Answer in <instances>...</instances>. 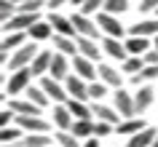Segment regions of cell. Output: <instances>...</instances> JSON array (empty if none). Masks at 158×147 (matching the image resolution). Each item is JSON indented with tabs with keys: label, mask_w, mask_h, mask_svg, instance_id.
Segmentation results:
<instances>
[{
	"label": "cell",
	"mask_w": 158,
	"mask_h": 147,
	"mask_svg": "<svg viewBox=\"0 0 158 147\" xmlns=\"http://www.w3.org/2000/svg\"><path fill=\"white\" fill-rule=\"evenodd\" d=\"M35 56H38V46L35 40L24 43L22 48H16L11 54V62H8V72H16V70H24V67H32Z\"/></svg>",
	"instance_id": "cell-1"
},
{
	"label": "cell",
	"mask_w": 158,
	"mask_h": 147,
	"mask_svg": "<svg viewBox=\"0 0 158 147\" xmlns=\"http://www.w3.org/2000/svg\"><path fill=\"white\" fill-rule=\"evenodd\" d=\"M32 67H24V70H16V72H11V78L6 80V94L11 96H16V94H27V88L32 86Z\"/></svg>",
	"instance_id": "cell-2"
},
{
	"label": "cell",
	"mask_w": 158,
	"mask_h": 147,
	"mask_svg": "<svg viewBox=\"0 0 158 147\" xmlns=\"http://www.w3.org/2000/svg\"><path fill=\"white\" fill-rule=\"evenodd\" d=\"M97 24H99V30L105 32V38H123L129 30H126L121 22H118V16H113V14H107V11H99L97 14Z\"/></svg>",
	"instance_id": "cell-3"
},
{
	"label": "cell",
	"mask_w": 158,
	"mask_h": 147,
	"mask_svg": "<svg viewBox=\"0 0 158 147\" xmlns=\"http://www.w3.org/2000/svg\"><path fill=\"white\" fill-rule=\"evenodd\" d=\"M14 123H16L24 134H48L51 131V123L46 120L43 115H16Z\"/></svg>",
	"instance_id": "cell-4"
},
{
	"label": "cell",
	"mask_w": 158,
	"mask_h": 147,
	"mask_svg": "<svg viewBox=\"0 0 158 147\" xmlns=\"http://www.w3.org/2000/svg\"><path fill=\"white\" fill-rule=\"evenodd\" d=\"M73 72L78 75V78H83L86 83H94L99 78V64L78 54V56H73Z\"/></svg>",
	"instance_id": "cell-5"
},
{
	"label": "cell",
	"mask_w": 158,
	"mask_h": 147,
	"mask_svg": "<svg viewBox=\"0 0 158 147\" xmlns=\"http://www.w3.org/2000/svg\"><path fill=\"white\" fill-rule=\"evenodd\" d=\"M40 88L46 91V94H48V99L54 102V104H67V102H70V94H67L64 83L54 80L51 75H46V78H40Z\"/></svg>",
	"instance_id": "cell-6"
},
{
	"label": "cell",
	"mask_w": 158,
	"mask_h": 147,
	"mask_svg": "<svg viewBox=\"0 0 158 147\" xmlns=\"http://www.w3.org/2000/svg\"><path fill=\"white\" fill-rule=\"evenodd\" d=\"M73 24H75V32H78V38H91V40H97V38H99V24H97V22H91V16H86V14H81V11H78V14H73Z\"/></svg>",
	"instance_id": "cell-7"
},
{
	"label": "cell",
	"mask_w": 158,
	"mask_h": 147,
	"mask_svg": "<svg viewBox=\"0 0 158 147\" xmlns=\"http://www.w3.org/2000/svg\"><path fill=\"white\" fill-rule=\"evenodd\" d=\"M113 107H115L118 112H121V118H137V104H134V94H129V91L118 88L115 94H113Z\"/></svg>",
	"instance_id": "cell-8"
},
{
	"label": "cell",
	"mask_w": 158,
	"mask_h": 147,
	"mask_svg": "<svg viewBox=\"0 0 158 147\" xmlns=\"http://www.w3.org/2000/svg\"><path fill=\"white\" fill-rule=\"evenodd\" d=\"M38 22H40V16H38V14H22V11H19L11 22H6V24H3V30H6V32H27V30H32Z\"/></svg>",
	"instance_id": "cell-9"
},
{
	"label": "cell",
	"mask_w": 158,
	"mask_h": 147,
	"mask_svg": "<svg viewBox=\"0 0 158 147\" xmlns=\"http://www.w3.org/2000/svg\"><path fill=\"white\" fill-rule=\"evenodd\" d=\"M48 75L54 78V80H59V83H64L70 75H73V62L64 56V54H54V59H51V70H48Z\"/></svg>",
	"instance_id": "cell-10"
},
{
	"label": "cell",
	"mask_w": 158,
	"mask_h": 147,
	"mask_svg": "<svg viewBox=\"0 0 158 147\" xmlns=\"http://www.w3.org/2000/svg\"><path fill=\"white\" fill-rule=\"evenodd\" d=\"M64 88H67V94H70V99H81V102H89V83H86L83 78H78L75 72L64 80Z\"/></svg>",
	"instance_id": "cell-11"
},
{
	"label": "cell",
	"mask_w": 158,
	"mask_h": 147,
	"mask_svg": "<svg viewBox=\"0 0 158 147\" xmlns=\"http://www.w3.org/2000/svg\"><path fill=\"white\" fill-rule=\"evenodd\" d=\"M91 110H94V118H97V120H105V123H110V126H115V129L123 123V118H121V112H118L115 107H107V104H102V102H94Z\"/></svg>",
	"instance_id": "cell-12"
},
{
	"label": "cell",
	"mask_w": 158,
	"mask_h": 147,
	"mask_svg": "<svg viewBox=\"0 0 158 147\" xmlns=\"http://www.w3.org/2000/svg\"><path fill=\"white\" fill-rule=\"evenodd\" d=\"M48 24L54 27V32L56 35H64V38H78V32H75V24L70 16H62V14H51L48 16Z\"/></svg>",
	"instance_id": "cell-13"
},
{
	"label": "cell",
	"mask_w": 158,
	"mask_h": 147,
	"mask_svg": "<svg viewBox=\"0 0 158 147\" xmlns=\"http://www.w3.org/2000/svg\"><path fill=\"white\" fill-rule=\"evenodd\" d=\"M102 51L107 54L110 59H118L121 64H123L126 59H129V51H126V43H121L118 38H105L102 40Z\"/></svg>",
	"instance_id": "cell-14"
},
{
	"label": "cell",
	"mask_w": 158,
	"mask_h": 147,
	"mask_svg": "<svg viewBox=\"0 0 158 147\" xmlns=\"http://www.w3.org/2000/svg\"><path fill=\"white\" fill-rule=\"evenodd\" d=\"M78 40V54L81 56H86V59H91V62H99L102 59V46L97 40H91V38H75Z\"/></svg>",
	"instance_id": "cell-15"
},
{
	"label": "cell",
	"mask_w": 158,
	"mask_h": 147,
	"mask_svg": "<svg viewBox=\"0 0 158 147\" xmlns=\"http://www.w3.org/2000/svg\"><path fill=\"white\" fill-rule=\"evenodd\" d=\"M158 99V91L150 88V86H139V91L134 94V104H137V115H142L145 110H148L153 102Z\"/></svg>",
	"instance_id": "cell-16"
},
{
	"label": "cell",
	"mask_w": 158,
	"mask_h": 147,
	"mask_svg": "<svg viewBox=\"0 0 158 147\" xmlns=\"http://www.w3.org/2000/svg\"><path fill=\"white\" fill-rule=\"evenodd\" d=\"M129 35L134 38H156L158 35V19H142L134 27H129Z\"/></svg>",
	"instance_id": "cell-17"
},
{
	"label": "cell",
	"mask_w": 158,
	"mask_h": 147,
	"mask_svg": "<svg viewBox=\"0 0 158 147\" xmlns=\"http://www.w3.org/2000/svg\"><path fill=\"white\" fill-rule=\"evenodd\" d=\"M99 80L105 83V86H110V88H123V75L118 72L115 67L110 64H99Z\"/></svg>",
	"instance_id": "cell-18"
},
{
	"label": "cell",
	"mask_w": 158,
	"mask_h": 147,
	"mask_svg": "<svg viewBox=\"0 0 158 147\" xmlns=\"http://www.w3.org/2000/svg\"><path fill=\"white\" fill-rule=\"evenodd\" d=\"M73 123H75V118H73V112L67 110V104H54V126H56L59 131H70Z\"/></svg>",
	"instance_id": "cell-19"
},
{
	"label": "cell",
	"mask_w": 158,
	"mask_h": 147,
	"mask_svg": "<svg viewBox=\"0 0 158 147\" xmlns=\"http://www.w3.org/2000/svg\"><path fill=\"white\" fill-rule=\"evenodd\" d=\"M156 137H158V131L153 129V126H148V129H142L139 134H134V137H129L126 147H153Z\"/></svg>",
	"instance_id": "cell-20"
},
{
	"label": "cell",
	"mask_w": 158,
	"mask_h": 147,
	"mask_svg": "<svg viewBox=\"0 0 158 147\" xmlns=\"http://www.w3.org/2000/svg\"><path fill=\"white\" fill-rule=\"evenodd\" d=\"M67 110L73 112L75 120H94L91 104H86V102H81V99H70V102H67Z\"/></svg>",
	"instance_id": "cell-21"
},
{
	"label": "cell",
	"mask_w": 158,
	"mask_h": 147,
	"mask_svg": "<svg viewBox=\"0 0 158 147\" xmlns=\"http://www.w3.org/2000/svg\"><path fill=\"white\" fill-rule=\"evenodd\" d=\"M16 147H54V137H48V134H24L16 142Z\"/></svg>",
	"instance_id": "cell-22"
},
{
	"label": "cell",
	"mask_w": 158,
	"mask_h": 147,
	"mask_svg": "<svg viewBox=\"0 0 158 147\" xmlns=\"http://www.w3.org/2000/svg\"><path fill=\"white\" fill-rule=\"evenodd\" d=\"M54 48H56V54H64V56H78V40L75 38L54 35Z\"/></svg>",
	"instance_id": "cell-23"
},
{
	"label": "cell",
	"mask_w": 158,
	"mask_h": 147,
	"mask_svg": "<svg viewBox=\"0 0 158 147\" xmlns=\"http://www.w3.org/2000/svg\"><path fill=\"white\" fill-rule=\"evenodd\" d=\"M126 51H129V56H145L150 51V38H134V35H129L126 38Z\"/></svg>",
	"instance_id": "cell-24"
},
{
	"label": "cell",
	"mask_w": 158,
	"mask_h": 147,
	"mask_svg": "<svg viewBox=\"0 0 158 147\" xmlns=\"http://www.w3.org/2000/svg\"><path fill=\"white\" fill-rule=\"evenodd\" d=\"M51 59H54V54H51V51H38V56H35V62H32V72H35V78H46V75H48V70H51Z\"/></svg>",
	"instance_id": "cell-25"
},
{
	"label": "cell",
	"mask_w": 158,
	"mask_h": 147,
	"mask_svg": "<svg viewBox=\"0 0 158 147\" xmlns=\"http://www.w3.org/2000/svg\"><path fill=\"white\" fill-rule=\"evenodd\" d=\"M8 107H11L16 115H43V110H40L38 104H32L30 99H11Z\"/></svg>",
	"instance_id": "cell-26"
},
{
	"label": "cell",
	"mask_w": 158,
	"mask_h": 147,
	"mask_svg": "<svg viewBox=\"0 0 158 147\" xmlns=\"http://www.w3.org/2000/svg\"><path fill=\"white\" fill-rule=\"evenodd\" d=\"M94 129H97V120H75L73 123V129H70V134L78 139H91L94 137Z\"/></svg>",
	"instance_id": "cell-27"
},
{
	"label": "cell",
	"mask_w": 158,
	"mask_h": 147,
	"mask_svg": "<svg viewBox=\"0 0 158 147\" xmlns=\"http://www.w3.org/2000/svg\"><path fill=\"white\" fill-rule=\"evenodd\" d=\"M142 129H148L142 118H126V120L121 123V126H118L115 131H118V134H121V137H134V134H139Z\"/></svg>",
	"instance_id": "cell-28"
},
{
	"label": "cell",
	"mask_w": 158,
	"mask_h": 147,
	"mask_svg": "<svg viewBox=\"0 0 158 147\" xmlns=\"http://www.w3.org/2000/svg\"><path fill=\"white\" fill-rule=\"evenodd\" d=\"M51 35H56V32H54V27H51L48 22H38L32 30H27V38L35 40V43H38V40H48Z\"/></svg>",
	"instance_id": "cell-29"
},
{
	"label": "cell",
	"mask_w": 158,
	"mask_h": 147,
	"mask_svg": "<svg viewBox=\"0 0 158 147\" xmlns=\"http://www.w3.org/2000/svg\"><path fill=\"white\" fill-rule=\"evenodd\" d=\"M24 43H27V32H6L0 48L3 51H16V48H22Z\"/></svg>",
	"instance_id": "cell-30"
},
{
	"label": "cell",
	"mask_w": 158,
	"mask_h": 147,
	"mask_svg": "<svg viewBox=\"0 0 158 147\" xmlns=\"http://www.w3.org/2000/svg\"><path fill=\"white\" fill-rule=\"evenodd\" d=\"M158 78V64H145V70L137 75H131L134 86H148V80H156Z\"/></svg>",
	"instance_id": "cell-31"
},
{
	"label": "cell",
	"mask_w": 158,
	"mask_h": 147,
	"mask_svg": "<svg viewBox=\"0 0 158 147\" xmlns=\"http://www.w3.org/2000/svg\"><path fill=\"white\" fill-rule=\"evenodd\" d=\"M27 99H30V102H32V104H38L43 110V107H48V94H46V91L40 88V86H30V88H27Z\"/></svg>",
	"instance_id": "cell-32"
},
{
	"label": "cell",
	"mask_w": 158,
	"mask_h": 147,
	"mask_svg": "<svg viewBox=\"0 0 158 147\" xmlns=\"http://www.w3.org/2000/svg\"><path fill=\"white\" fill-rule=\"evenodd\" d=\"M54 142H56V147H83L81 139L73 137L70 131H56V134H54Z\"/></svg>",
	"instance_id": "cell-33"
},
{
	"label": "cell",
	"mask_w": 158,
	"mask_h": 147,
	"mask_svg": "<svg viewBox=\"0 0 158 147\" xmlns=\"http://www.w3.org/2000/svg\"><path fill=\"white\" fill-rule=\"evenodd\" d=\"M22 137H24V131L19 129V126H8V129L0 131V139H3V145H16Z\"/></svg>",
	"instance_id": "cell-34"
},
{
	"label": "cell",
	"mask_w": 158,
	"mask_h": 147,
	"mask_svg": "<svg viewBox=\"0 0 158 147\" xmlns=\"http://www.w3.org/2000/svg\"><path fill=\"white\" fill-rule=\"evenodd\" d=\"M145 70V59L142 56H129L123 62V72H129V75H137V72H142Z\"/></svg>",
	"instance_id": "cell-35"
},
{
	"label": "cell",
	"mask_w": 158,
	"mask_h": 147,
	"mask_svg": "<svg viewBox=\"0 0 158 147\" xmlns=\"http://www.w3.org/2000/svg\"><path fill=\"white\" fill-rule=\"evenodd\" d=\"M105 11L113 14V16H121L123 11H129V0H107L105 3Z\"/></svg>",
	"instance_id": "cell-36"
},
{
	"label": "cell",
	"mask_w": 158,
	"mask_h": 147,
	"mask_svg": "<svg viewBox=\"0 0 158 147\" xmlns=\"http://www.w3.org/2000/svg\"><path fill=\"white\" fill-rule=\"evenodd\" d=\"M107 88L110 86H105L102 80H94V83H89V99H94V102H99L105 94H107Z\"/></svg>",
	"instance_id": "cell-37"
},
{
	"label": "cell",
	"mask_w": 158,
	"mask_h": 147,
	"mask_svg": "<svg viewBox=\"0 0 158 147\" xmlns=\"http://www.w3.org/2000/svg\"><path fill=\"white\" fill-rule=\"evenodd\" d=\"M105 3H107V0H86L83 6H81V14H86V16L99 14V11H105Z\"/></svg>",
	"instance_id": "cell-38"
},
{
	"label": "cell",
	"mask_w": 158,
	"mask_h": 147,
	"mask_svg": "<svg viewBox=\"0 0 158 147\" xmlns=\"http://www.w3.org/2000/svg\"><path fill=\"white\" fill-rule=\"evenodd\" d=\"M43 3H46V0H27V3L19 6V11H22V14H38V11L43 8Z\"/></svg>",
	"instance_id": "cell-39"
},
{
	"label": "cell",
	"mask_w": 158,
	"mask_h": 147,
	"mask_svg": "<svg viewBox=\"0 0 158 147\" xmlns=\"http://www.w3.org/2000/svg\"><path fill=\"white\" fill-rule=\"evenodd\" d=\"M11 120H16V112H14L11 107H6V110L0 112V126H3V129H8V126H11Z\"/></svg>",
	"instance_id": "cell-40"
},
{
	"label": "cell",
	"mask_w": 158,
	"mask_h": 147,
	"mask_svg": "<svg viewBox=\"0 0 158 147\" xmlns=\"http://www.w3.org/2000/svg\"><path fill=\"white\" fill-rule=\"evenodd\" d=\"M113 129H115V126H110V123H105V120H97L94 137H107V134H113Z\"/></svg>",
	"instance_id": "cell-41"
},
{
	"label": "cell",
	"mask_w": 158,
	"mask_h": 147,
	"mask_svg": "<svg viewBox=\"0 0 158 147\" xmlns=\"http://www.w3.org/2000/svg\"><path fill=\"white\" fill-rule=\"evenodd\" d=\"M139 11H142V14L158 11V0H139Z\"/></svg>",
	"instance_id": "cell-42"
},
{
	"label": "cell",
	"mask_w": 158,
	"mask_h": 147,
	"mask_svg": "<svg viewBox=\"0 0 158 147\" xmlns=\"http://www.w3.org/2000/svg\"><path fill=\"white\" fill-rule=\"evenodd\" d=\"M142 59H145V64H158V48H150Z\"/></svg>",
	"instance_id": "cell-43"
},
{
	"label": "cell",
	"mask_w": 158,
	"mask_h": 147,
	"mask_svg": "<svg viewBox=\"0 0 158 147\" xmlns=\"http://www.w3.org/2000/svg\"><path fill=\"white\" fill-rule=\"evenodd\" d=\"M64 3H70V0H48V8H62Z\"/></svg>",
	"instance_id": "cell-44"
},
{
	"label": "cell",
	"mask_w": 158,
	"mask_h": 147,
	"mask_svg": "<svg viewBox=\"0 0 158 147\" xmlns=\"http://www.w3.org/2000/svg\"><path fill=\"white\" fill-rule=\"evenodd\" d=\"M83 147H99V139H97V137L86 139V142H83Z\"/></svg>",
	"instance_id": "cell-45"
},
{
	"label": "cell",
	"mask_w": 158,
	"mask_h": 147,
	"mask_svg": "<svg viewBox=\"0 0 158 147\" xmlns=\"http://www.w3.org/2000/svg\"><path fill=\"white\" fill-rule=\"evenodd\" d=\"M70 3H73V6H83L86 0H70Z\"/></svg>",
	"instance_id": "cell-46"
},
{
	"label": "cell",
	"mask_w": 158,
	"mask_h": 147,
	"mask_svg": "<svg viewBox=\"0 0 158 147\" xmlns=\"http://www.w3.org/2000/svg\"><path fill=\"white\" fill-rule=\"evenodd\" d=\"M11 3H16V6H22V3H27V0H11Z\"/></svg>",
	"instance_id": "cell-47"
},
{
	"label": "cell",
	"mask_w": 158,
	"mask_h": 147,
	"mask_svg": "<svg viewBox=\"0 0 158 147\" xmlns=\"http://www.w3.org/2000/svg\"><path fill=\"white\" fill-rule=\"evenodd\" d=\"M153 48H158V35H156V40H153Z\"/></svg>",
	"instance_id": "cell-48"
},
{
	"label": "cell",
	"mask_w": 158,
	"mask_h": 147,
	"mask_svg": "<svg viewBox=\"0 0 158 147\" xmlns=\"http://www.w3.org/2000/svg\"><path fill=\"white\" fill-rule=\"evenodd\" d=\"M153 147H158V137H156V142H153Z\"/></svg>",
	"instance_id": "cell-49"
},
{
	"label": "cell",
	"mask_w": 158,
	"mask_h": 147,
	"mask_svg": "<svg viewBox=\"0 0 158 147\" xmlns=\"http://www.w3.org/2000/svg\"><path fill=\"white\" fill-rule=\"evenodd\" d=\"M46 3H48V0H46Z\"/></svg>",
	"instance_id": "cell-50"
},
{
	"label": "cell",
	"mask_w": 158,
	"mask_h": 147,
	"mask_svg": "<svg viewBox=\"0 0 158 147\" xmlns=\"http://www.w3.org/2000/svg\"><path fill=\"white\" fill-rule=\"evenodd\" d=\"M156 14H158V11H156Z\"/></svg>",
	"instance_id": "cell-51"
}]
</instances>
